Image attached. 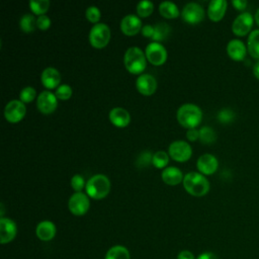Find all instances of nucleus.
<instances>
[{"label": "nucleus", "instance_id": "f257e3e1", "mask_svg": "<svg viewBox=\"0 0 259 259\" xmlns=\"http://www.w3.org/2000/svg\"><path fill=\"white\" fill-rule=\"evenodd\" d=\"M183 186L186 191L195 196H202L209 190L208 180L195 171H190L183 176Z\"/></svg>", "mask_w": 259, "mask_h": 259}, {"label": "nucleus", "instance_id": "f03ea898", "mask_svg": "<svg viewBox=\"0 0 259 259\" xmlns=\"http://www.w3.org/2000/svg\"><path fill=\"white\" fill-rule=\"evenodd\" d=\"M177 119L185 127H195L202 118V111L199 106L193 103H184L177 109Z\"/></svg>", "mask_w": 259, "mask_h": 259}, {"label": "nucleus", "instance_id": "7ed1b4c3", "mask_svg": "<svg viewBox=\"0 0 259 259\" xmlns=\"http://www.w3.org/2000/svg\"><path fill=\"white\" fill-rule=\"evenodd\" d=\"M85 187L89 196L100 199L108 194L110 189V181L104 174H95L88 179Z\"/></svg>", "mask_w": 259, "mask_h": 259}, {"label": "nucleus", "instance_id": "20e7f679", "mask_svg": "<svg viewBox=\"0 0 259 259\" xmlns=\"http://www.w3.org/2000/svg\"><path fill=\"white\" fill-rule=\"evenodd\" d=\"M123 62L125 68L134 74L141 73L146 68V57L139 47L128 48L124 53Z\"/></svg>", "mask_w": 259, "mask_h": 259}, {"label": "nucleus", "instance_id": "39448f33", "mask_svg": "<svg viewBox=\"0 0 259 259\" xmlns=\"http://www.w3.org/2000/svg\"><path fill=\"white\" fill-rule=\"evenodd\" d=\"M254 21V15H252L250 12L244 11L240 13L238 16H236L232 23L233 33L237 36L249 35L250 32L253 30L252 27Z\"/></svg>", "mask_w": 259, "mask_h": 259}, {"label": "nucleus", "instance_id": "423d86ee", "mask_svg": "<svg viewBox=\"0 0 259 259\" xmlns=\"http://www.w3.org/2000/svg\"><path fill=\"white\" fill-rule=\"evenodd\" d=\"M110 38V29L107 24L102 22H97L94 24L89 32V40L91 45L95 48H103L107 45Z\"/></svg>", "mask_w": 259, "mask_h": 259}, {"label": "nucleus", "instance_id": "0eeeda50", "mask_svg": "<svg viewBox=\"0 0 259 259\" xmlns=\"http://www.w3.org/2000/svg\"><path fill=\"white\" fill-rule=\"evenodd\" d=\"M181 16L188 23H198L204 17V9L196 2H188L183 6Z\"/></svg>", "mask_w": 259, "mask_h": 259}, {"label": "nucleus", "instance_id": "6e6552de", "mask_svg": "<svg viewBox=\"0 0 259 259\" xmlns=\"http://www.w3.org/2000/svg\"><path fill=\"white\" fill-rule=\"evenodd\" d=\"M89 205L90 203L88 196L81 191L72 194L68 201L70 211L76 215L84 214L88 210Z\"/></svg>", "mask_w": 259, "mask_h": 259}, {"label": "nucleus", "instance_id": "1a4fd4ad", "mask_svg": "<svg viewBox=\"0 0 259 259\" xmlns=\"http://www.w3.org/2000/svg\"><path fill=\"white\" fill-rule=\"evenodd\" d=\"M168 151L170 156L174 160L180 161V162L188 160L192 153V149L190 145L182 140H177L172 142L168 148Z\"/></svg>", "mask_w": 259, "mask_h": 259}, {"label": "nucleus", "instance_id": "9d476101", "mask_svg": "<svg viewBox=\"0 0 259 259\" xmlns=\"http://www.w3.org/2000/svg\"><path fill=\"white\" fill-rule=\"evenodd\" d=\"M146 57L152 64L161 65L166 61L167 51L162 44L152 41L146 47Z\"/></svg>", "mask_w": 259, "mask_h": 259}, {"label": "nucleus", "instance_id": "9b49d317", "mask_svg": "<svg viewBox=\"0 0 259 259\" xmlns=\"http://www.w3.org/2000/svg\"><path fill=\"white\" fill-rule=\"evenodd\" d=\"M25 111L26 108L24 103L21 100L13 99L6 104L4 108V115L8 121L17 122L24 116Z\"/></svg>", "mask_w": 259, "mask_h": 259}, {"label": "nucleus", "instance_id": "f8f14e48", "mask_svg": "<svg viewBox=\"0 0 259 259\" xmlns=\"http://www.w3.org/2000/svg\"><path fill=\"white\" fill-rule=\"evenodd\" d=\"M36 105L42 113H51L56 109L58 105L57 96L49 90H44L37 96Z\"/></svg>", "mask_w": 259, "mask_h": 259}, {"label": "nucleus", "instance_id": "ddd939ff", "mask_svg": "<svg viewBox=\"0 0 259 259\" xmlns=\"http://www.w3.org/2000/svg\"><path fill=\"white\" fill-rule=\"evenodd\" d=\"M247 53V46L239 38H233L227 44V54L234 61H243Z\"/></svg>", "mask_w": 259, "mask_h": 259}, {"label": "nucleus", "instance_id": "4468645a", "mask_svg": "<svg viewBox=\"0 0 259 259\" xmlns=\"http://www.w3.org/2000/svg\"><path fill=\"white\" fill-rule=\"evenodd\" d=\"M197 169L203 174H212L219 167V161L215 156L209 153L202 154L198 157L196 162Z\"/></svg>", "mask_w": 259, "mask_h": 259}, {"label": "nucleus", "instance_id": "2eb2a0df", "mask_svg": "<svg viewBox=\"0 0 259 259\" xmlns=\"http://www.w3.org/2000/svg\"><path fill=\"white\" fill-rule=\"evenodd\" d=\"M17 228L15 223L8 218L0 219V242L1 244H6L14 239L16 236Z\"/></svg>", "mask_w": 259, "mask_h": 259}, {"label": "nucleus", "instance_id": "dca6fc26", "mask_svg": "<svg viewBox=\"0 0 259 259\" xmlns=\"http://www.w3.org/2000/svg\"><path fill=\"white\" fill-rule=\"evenodd\" d=\"M142 28V21L136 14H126L120 21V29L127 35L136 34Z\"/></svg>", "mask_w": 259, "mask_h": 259}, {"label": "nucleus", "instance_id": "f3484780", "mask_svg": "<svg viewBox=\"0 0 259 259\" xmlns=\"http://www.w3.org/2000/svg\"><path fill=\"white\" fill-rule=\"evenodd\" d=\"M136 86L141 93L145 95H151L156 90L157 81L154 76L150 74H141L136 80Z\"/></svg>", "mask_w": 259, "mask_h": 259}, {"label": "nucleus", "instance_id": "a211bd4d", "mask_svg": "<svg viewBox=\"0 0 259 259\" xmlns=\"http://www.w3.org/2000/svg\"><path fill=\"white\" fill-rule=\"evenodd\" d=\"M227 7L228 2L226 0H211L207 6V15L209 19L212 21L221 20L227 11Z\"/></svg>", "mask_w": 259, "mask_h": 259}, {"label": "nucleus", "instance_id": "6ab92c4d", "mask_svg": "<svg viewBox=\"0 0 259 259\" xmlns=\"http://www.w3.org/2000/svg\"><path fill=\"white\" fill-rule=\"evenodd\" d=\"M40 79L47 88H55L60 83L61 75L56 68L48 67L42 71Z\"/></svg>", "mask_w": 259, "mask_h": 259}, {"label": "nucleus", "instance_id": "aec40b11", "mask_svg": "<svg viewBox=\"0 0 259 259\" xmlns=\"http://www.w3.org/2000/svg\"><path fill=\"white\" fill-rule=\"evenodd\" d=\"M109 119L116 126H125L131 120V115L122 107H113L109 111Z\"/></svg>", "mask_w": 259, "mask_h": 259}, {"label": "nucleus", "instance_id": "412c9836", "mask_svg": "<svg viewBox=\"0 0 259 259\" xmlns=\"http://www.w3.org/2000/svg\"><path fill=\"white\" fill-rule=\"evenodd\" d=\"M36 236L42 241H50L56 235V226L51 221H42L36 226Z\"/></svg>", "mask_w": 259, "mask_h": 259}, {"label": "nucleus", "instance_id": "4be33fe9", "mask_svg": "<svg viewBox=\"0 0 259 259\" xmlns=\"http://www.w3.org/2000/svg\"><path fill=\"white\" fill-rule=\"evenodd\" d=\"M161 176L163 181L170 185L178 184L181 180H183V175L181 170L175 166H169L163 169Z\"/></svg>", "mask_w": 259, "mask_h": 259}, {"label": "nucleus", "instance_id": "5701e85b", "mask_svg": "<svg viewBox=\"0 0 259 259\" xmlns=\"http://www.w3.org/2000/svg\"><path fill=\"white\" fill-rule=\"evenodd\" d=\"M248 54L259 61V28L253 29L247 38Z\"/></svg>", "mask_w": 259, "mask_h": 259}, {"label": "nucleus", "instance_id": "b1692460", "mask_svg": "<svg viewBox=\"0 0 259 259\" xmlns=\"http://www.w3.org/2000/svg\"><path fill=\"white\" fill-rule=\"evenodd\" d=\"M159 11L166 18H174L179 14L177 5L172 1H162L159 4Z\"/></svg>", "mask_w": 259, "mask_h": 259}, {"label": "nucleus", "instance_id": "393cba45", "mask_svg": "<svg viewBox=\"0 0 259 259\" xmlns=\"http://www.w3.org/2000/svg\"><path fill=\"white\" fill-rule=\"evenodd\" d=\"M105 259H131L128 250L120 245L111 247L105 256Z\"/></svg>", "mask_w": 259, "mask_h": 259}, {"label": "nucleus", "instance_id": "a878e982", "mask_svg": "<svg viewBox=\"0 0 259 259\" xmlns=\"http://www.w3.org/2000/svg\"><path fill=\"white\" fill-rule=\"evenodd\" d=\"M170 26L166 22H158L154 26V33L152 35L153 40H163L165 39L169 32H170Z\"/></svg>", "mask_w": 259, "mask_h": 259}, {"label": "nucleus", "instance_id": "bb28decb", "mask_svg": "<svg viewBox=\"0 0 259 259\" xmlns=\"http://www.w3.org/2000/svg\"><path fill=\"white\" fill-rule=\"evenodd\" d=\"M19 24L23 31L30 32V31L34 30V28L36 26V19L34 18V16L32 14L26 13V14L22 15V17L20 18Z\"/></svg>", "mask_w": 259, "mask_h": 259}, {"label": "nucleus", "instance_id": "cd10ccee", "mask_svg": "<svg viewBox=\"0 0 259 259\" xmlns=\"http://www.w3.org/2000/svg\"><path fill=\"white\" fill-rule=\"evenodd\" d=\"M217 139L215 132L212 127L204 125L199 128V140L204 144H209L214 142Z\"/></svg>", "mask_w": 259, "mask_h": 259}, {"label": "nucleus", "instance_id": "c85d7f7f", "mask_svg": "<svg viewBox=\"0 0 259 259\" xmlns=\"http://www.w3.org/2000/svg\"><path fill=\"white\" fill-rule=\"evenodd\" d=\"M49 6H50L49 0H30L29 1V7L35 14L41 15L48 10Z\"/></svg>", "mask_w": 259, "mask_h": 259}, {"label": "nucleus", "instance_id": "c756f323", "mask_svg": "<svg viewBox=\"0 0 259 259\" xmlns=\"http://www.w3.org/2000/svg\"><path fill=\"white\" fill-rule=\"evenodd\" d=\"M154 9V3L150 0H142L137 4V12L140 16L146 17L152 13Z\"/></svg>", "mask_w": 259, "mask_h": 259}, {"label": "nucleus", "instance_id": "7c9ffc66", "mask_svg": "<svg viewBox=\"0 0 259 259\" xmlns=\"http://www.w3.org/2000/svg\"><path fill=\"white\" fill-rule=\"evenodd\" d=\"M169 161V156L166 152L164 151H157L154 155H153V159H152V163L157 167V168H162L164 166L167 165Z\"/></svg>", "mask_w": 259, "mask_h": 259}, {"label": "nucleus", "instance_id": "2f4dec72", "mask_svg": "<svg viewBox=\"0 0 259 259\" xmlns=\"http://www.w3.org/2000/svg\"><path fill=\"white\" fill-rule=\"evenodd\" d=\"M217 117L222 123H230L235 119V112L230 108H223L218 112Z\"/></svg>", "mask_w": 259, "mask_h": 259}, {"label": "nucleus", "instance_id": "473e14b6", "mask_svg": "<svg viewBox=\"0 0 259 259\" xmlns=\"http://www.w3.org/2000/svg\"><path fill=\"white\" fill-rule=\"evenodd\" d=\"M55 95L60 99H68L72 95V88L68 84H61L57 87Z\"/></svg>", "mask_w": 259, "mask_h": 259}, {"label": "nucleus", "instance_id": "72a5a7b5", "mask_svg": "<svg viewBox=\"0 0 259 259\" xmlns=\"http://www.w3.org/2000/svg\"><path fill=\"white\" fill-rule=\"evenodd\" d=\"M35 94H36L35 89L33 87L26 86L21 89V91L19 93V97L22 102H29L35 97Z\"/></svg>", "mask_w": 259, "mask_h": 259}, {"label": "nucleus", "instance_id": "f704fd0d", "mask_svg": "<svg viewBox=\"0 0 259 259\" xmlns=\"http://www.w3.org/2000/svg\"><path fill=\"white\" fill-rule=\"evenodd\" d=\"M86 17L91 22H97L100 18V10L94 5L89 6L86 9Z\"/></svg>", "mask_w": 259, "mask_h": 259}, {"label": "nucleus", "instance_id": "c9c22d12", "mask_svg": "<svg viewBox=\"0 0 259 259\" xmlns=\"http://www.w3.org/2000/svg\"><path fill=\"white\" fill-rule=\"evenodd\" d=\"M152 159H153V156L151 155V153L149 151H143L139 156H138V159H137V165L139 167H145V166H148V164L150 162H152Z\"/></svg>", "mask_w": 259, "mask_h": 259}, {"label": "nucleus", "instance_id": "e433bc0d", "mask_svg": "<svg viewBox=\"0 0 259 259\" xmlns=\"http://www.w3.org/2000/svg\"><path fill=\"white\" fill-rule=\"evenodd\" d=\"M71 186L73 189H75L77 192H79L84 187V178L80 174H75L71 178Z\"/></svg>", "mask_w": 259, "mask_h": 259}, {"label": "nucleus", "instance_id": "4c0bfd02", "mask_svg": "<svg viewBox=\"0 0 259 259\" xmlns=\"http://www.w3.org/2000/svg\"><path fill=\"white\" fill-rule=\"evenodd\" d=\"M51 25V19L46 14L38 15L36 18V26L40 29H47Z\"/></svg>", "mask_w": 259, "mask_h": 259}, {"label": "nucleus", "instance_id": "58836bf2", "mask_svg": "<svg viewBox=\"0 0 259 259\" xmlns=\"http://www.w3.org/2000/svg\"><path fill=\"white\" fill-rule=\"evenodd\" d=\"M186 137H187L188 140H190V141H195V140L199 139V131L195 130L194 127L188 128L187 132H186Z\"/></svg>", "mask_w": 259, "mask_h": 259}, {"label": "nucleus", "instance_id": "ea45409f", "mask_svg": "<svg viewBox=\"0 0 259 259\" xmlns=\"http://www.w3.org/2000/svg\"><path fill=\"white\" fill-rule=\"evenodd\" d=\"M233 6L237 9V10H244L246 8V6L248 5V2L246 0H233L232 1Z\"/></svg>", "mask_w": 259, "mask_h": 259}, {"label": "nucleus", "instance_id": "a19ab883", "mask_svg": "<svg viewBox=\"0 0 259 259\" xmlns=\"http://www.w3.org/2000/svg\"><path fill=\"white\" fill-rule=\"evenodd\" d=\"M142 33L146 36H150L152 37L153 33H154V26L150 25V24H146L142 27Z\"/></svg>", "mask_w": 259, "mask_h": 259}, {"label": "nucleus", "instance_id": "79ce46f5", "mask_svg": "<svg viewBox=\"0 0 259 259\" xmlns=\"http://www.w3.org/2000/svg\"><path fill=\"white\" fill-rule=\"evenodd\" d=\"M177 259H194V256H193V254L190 251L184 250V251H181L178 254Z\"/></svg>", "mask_w": 259, "mask_h": 259}, {"label": "nucleus", "instance_id": "37998d69", "mask_svg": "<svg viewBox=\"0 0 259 259\" xmlns=\"http://www.w3.org/2000/svg\"><path fill=\"white\" fill-rule=\"evenodd\" d=\"M196 259H218V257L211 252H204L201 253Z\"/></svg>", "mask_w": 259, "mask_h": 259}, {"label": "nucleus", "instance_id": "c03bdc74", "mask_svg": "<svg viewBox=\"0 0 259 259\" xmlns=\"http://www.w3.org/2000/svg\"><path fill=\"white\" fill-rule=\"evenodd\" d=\"M252 73H253V76L259 80V61H257L253 67H252Z\"/></svg>", "mask_w": 259, "mask_h": 259}, {"label": "nucleus", "instance_id": "a18cd8bd", "mask_svg": "<svg viewBox=\"0 0 259 259\" xmlns=\"http://www.w3.org/2000/svg\"><path fill=\"white\" fill-rule=\"evenodd\" d=\"M254 20H255L256 24L259 26V8L255 11V14H254Z\"/></svg>", "mask_w": 259, "mask_h": 259}]
</instances>
